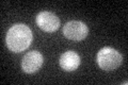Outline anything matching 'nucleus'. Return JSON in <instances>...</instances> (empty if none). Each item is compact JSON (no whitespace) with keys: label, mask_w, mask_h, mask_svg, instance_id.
Here are the masks:
<instances>
[{"label":"nucleus","mask_w":128,"mask_h":85,"mask_svg":"<svg viewBox=\"0 0 128 85\" xmlns=\"http://www.w3.org/2000/svg\"><path fill=\"white\" fill-rule=\"evenodd\" d=\"M6 42L8 48L11 51L18 53L26 50L31 45L32 32L28 26L24 23H16L8 31Z\"/></svg>","instance_id":"obj_1"},{"label":"nucleus","mask_w":128,"mask_h":85,"mask_svg":"<svg viewBox=\"0 0 128 85\" xmlns=\"http://www.w3.org/2000/svg\"><path fill=\"white\" fill-rule=\"evenodd\" d=\"M36 23L43 31L54 32L60 27V19L57 15L51 12L43 11L36 16Z\"/></svg>","instance_id":"obj_4"},{"label":"nucleus","mask_w":128,"mask_h":85,"mask_svg":"<svg viewBox=\"0 0 128 85\" xmlns=\"http://www.w3.org/2000/svg\"><path fill=\"white\" fill-rule=\"evenodd\" d=\"M43 64V56L38 51H30L24 55L22 61V68L27 74H33L41 68Z\"/></svg>","instance_id":"obj_5"},{"label":"nucleus","mask_w":128,"mask_h":85,"mask_svg":"<svg viewBox=\"0 0 128 85\" xmlns=\"http://www.w3.org/2000/svg\"><path fill=\"white\" fill-rule=\"evenodd\" d=\"M88 33H89L88 26L79 20H72L66 22L63 28L64 36L72 40H81L86 37Z\"/></svg>","instance_id":"obj_3"},{"label":"nucleus","mask_w":128,"mask_h":85,"mask_svg":"<svg viewBox=\"0 0 128 85\" xmlns=\"http://www.w3.org/2000/svg\"><path fill=\"white\" fill-rule=\"evenodd\" d=\"M80 65V56L75 51H66L60 56V66L66 71H74Z\"/></svg>","instance_id":"obj_6"},{"label":"nucleus","mask_w":128,"mask_h":85,"mask_svg":"<svg viewBox=\"0 0 128 85\" xmlns=\"http://www.w3.org/2000/svg\"><path fill=\"white\" fill-rule=\"evenodd\" d=\"M122 55L113 48L105 47L98 51L96 61L98 66L104 70H114L122 64Z\"/></svg>","instance_id":"obj_2"}]
</instances>
